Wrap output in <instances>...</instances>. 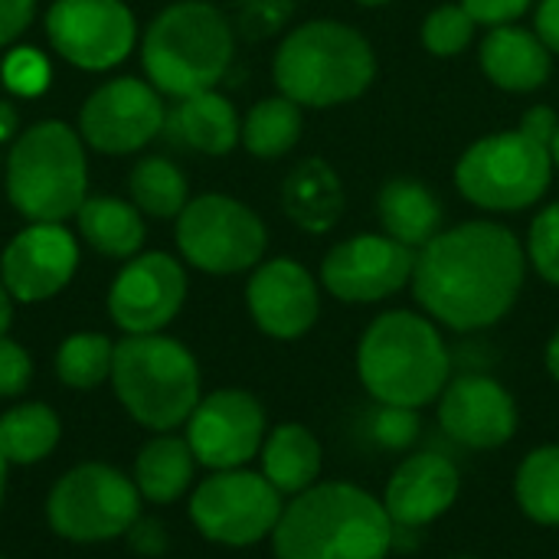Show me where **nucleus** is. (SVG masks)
<instances>
[{
  "instance_id": "obj_1",
  "label": "nucleus",
  "mask_w": 559,
  "mask_h": 559,
  "mask_svg": "<svg viewBox=\"0 0 559 559\" xmlns=\"http://www.w3.org/2000/svg\"><path fill=\"white\" fill-rule=\"evenodd\" d=\"M527 252L498 223L475 219L439 233L416 252V301L455 331L498 324L524 288Z\"/></svg>"
},
{
  "instance_id": "obj_2",
  "label": "nucleus",
  "mask_w": 559,
  "mask_h": 559,
  "mask_svg": "<svg viewBox=\"0 0 559 559\" xmlns=\"http://www.w3.org/2000/svg\"><path fill=\"white\" fill-rule=\"evenodd\" d=\"M393 534L373 495L331 481L295 495L272 531V547L275 559H383L393 550Z\"/></svg>"
},
{
  "instance_id": "obj_3",
  "label": "nucleus",
  "mask_w": 559,
  "mask_h": 559,
  "mask_svg": "<svg viewBox=\"0 0 559 559\" xmlns=\"http://www.w3.org/2000/svg\"><path fill=\"white\" fill-rule=\"evenodd\" d=\"M7 200L29 223H66L88 197V160L82 134L46 118L23 128L3 164Z\"/></svg>"
},
{
  "instance_id": "obj_4",
  "label": "nucleus",
  "mask_w": 559,
  "mask_h": 559,
  "mask_svg": "<svg viewBox=\"0 0 559 559\" xmlns=\"http://www.w3.org/2000/svg\"><path fill=\"white\" fill-rule=\"evenodd\" d=\"M233 26L206 0L164 7L141 36L147 82L170 98L216 88L233 62Z\"/></svg>"
},
{
  "instance_id": "obj_5",
  "label": "nucleus",
  "mask_w": 559,
  "mask_h": 559,
  "mask_svg": "<svg viewBox=\"0 0 559 559\" xmlns=\"http://www.w3.org/2000/svg\"><path fill=\"white\" fill-rule=\"evenodd\" d=\"M272 72L282 95L295 105L334 108L370 88L377 56L354 26L337 20H311L282 39Z\"/></svg>"
},
{
  "instance_id": "obj_6",
  "label": "nucleus",
  "mask_w": 559,
  "mask_h": 559,
  "mask_svg": "<svg viewBox=\"0 0 559 559\" xmlns=\"http://www.w3.org/2000/svg\"><path fill=\"white\" fill-rule=\"evenodd\" d=\"M357 370L377 403L419 409L449 386L452 360L442 334L423 314L386 311L367 328Z\"/></svg>"
},
{
  "instance_id": "obj_7",
  "label": "nucleus",
  "mask_w": 559,
  "mask_h": 559,
  "mask_svg": "<svg viewBox=\"0 0 559 559\" xmlns=\"http://www.w3.org/2000/svg\"><path fill=\"white\" fill-rule=\"evenodd\" d=\"M111 386L128 416L154 432H170L200 403V367L193 354L164 334H124L115 344Z\"/></svg>"
},
{
  "instance_id": "obj_8",
  "label": "nucleus",
  "mask_w": 559,
  "mask_h": 559,
  "mask_svg": "<svg viewBox=\"0 0 559 559\" xmlns=\"http://www.w3.org/2000/svg\"><path fill=\"white\" fill-rule=\"evenodd\" d=\"M550 177V144L527 128L498 131L475 141L455 167L462 197L491 213H518L534 206L547 193Z\"/></svg>"
},
{
  "instance_id": "obj_9",
  "label": "nucleus",
  "mask_w": 559,
  "mask_h": 559,
  "mask_svg": "<svg viewBox=\"0 0 559 559\" xmlns=\"http://www.w3.org/2000/svg\"><path fill=\"white\" fill-rule=\"evenodd\" d=\"M138 518L141 491L134 478L102 462H85L66 472L46 501L49 527L72 544H105L124 537Z\"/></svg>"
},
{
  "instance_id": "obj_10",
  "label": "nucleus",
  "mask_w": 559,
  "mask_h": 559,
  "mask_svg": "<svg viewBox=\"0 0 559 559\" xmlns=\"http://www.w3.org/2000/svg\"><path fill=\"white\" fill-rule=\"evenodd\" d=\"M265 223L246 203L226 193H203L177 216L180 255L210 275H236L255 269L265 255Z\"/></svg>"
},
{
  "instance_id": "obj_11",
  "label": "nucleus",
  "mask_w": 559,
  "mask_h": 559,
  "mask_svg": "<svg viewBox=\"0 0 559 559\" xmlns=\"http://www.w3.org/2000/svg\"><path fill=\"white\" fill-rule=\"evenodd\" d=\"M282 511L275 485L246 468L216 472L190 498V521L206 540L223 547H252L265 540Z\"/></svg>"
},
{
  "instance_id": "obj_12",
  "label": "nucleus",
  "mask_w": 559,
  "mask_h": 559,
  "mask_svg": "<svg viewBox=\"0 0 559 559\" xmlns=\"http://www.w3.org/2000/svg\"><path fill=\"white\" fill-rule=\"evenodd\" d=\"M43 23L52 52L85 72L121 66L138 43V20L124 0H56Z\"/></svg>"
},
{
  "instance_id": "obj_13",
  "label": "nucleus",
  "mask_w": 559,
  "mask_h": 559,
  "mask_svg": "<svg viewBox=\"0 0 559 559\" xmlns=\"http://www.w3.org/2000/svg\"><path fill=\"white\" fill-rule=\"evenodd\" d=\"M167 124L160 92L147 79L118 75L102 82L79 111L82 141L108 157L134 154L147 147Z\"/></svg>"
},
{
  "instance_id": "obj_14",
  "label": "nucleus",
  "mask_w": 559,
  "mask_h": 559,
  "mask_svg": "<svg viewBox=\"0 0 559 559\" xmlns=\"http://www.w3.org/2000/svg\"><path fill=\"white\" fill-rule=\"evenodd\" d=\"M187 301V272L167 252H138L108 288V314L124 334H160Z\"/></svg>"
},
{
  "instance_id": "obj_15",
  "label": "nucleus",
  "mask_w": 559,
  "mask_h": 559,
  "mask_svg": "<svg viewBox=\"0 0 559 559\" xmlns=\"http://www.w3.org/2000/svg\"><path fill=\"white\" fill-rule=\"evenodd\" d=\"M413 269L416 249L390 236L360 233L324 255L321 282L341 301L370 305L396 295L406 282H413Z\"/></svg>"
},
{
  "instance_id": "obj_16",
  "label": "nucleus",
  "mask_w": 559,
  "mask_h": 559,
  "mask_svg": "<svg viewBox=\"0 0 559 559\" xmlns=\"http://www.w3.org/2000/svg\"><path fill=\"white\" fill-rule=\"evenodd\" d=\"M187 442L213 472L242 468L265 442V413L246 390H216L187 419Z\"/></svg>"
},
{
  "instance_id": "obj_17",
  "label": "nucleus",
  "mask_w": 559,
  "mask_h": 559,
  "mask_svg": "<svg viewBox=\"0 0 559 559\" xmlns=\"http://www.w3.org/2000/svg\"><path fill=\"white\" fill-rule=\"evenodd\" d=\"M79 269V242L62 223H29L0 255V282L13 301L36 305L59 295Z\"/></svg>"
},
{
  "instance_id": "obj_18",
  "label": "nucleus",
  "mask_w": 559,
  "mask_h": 559,
  "mask_svg": "<svg viewBox=\"0 0 559 559\" xmlns=\"http://www.w3.org/2000/svg\"><path fill=\"white\" fill-rule=\"evenodd\" d=\"M246 305L259 331L278 341H295L308 334L321 311L318 285L295 259L262 262L249 278Z\"/></svg>"
},
{
  "instance_id": "obj_19",
  "label": "nucleus",
  "mask_w": 559,
  "mask_h": 559,
  "mask_svg": "<svg viewBox=\"0 0 559 559\" xmlns=\"http://www.w3.org/2000/svg\"><path fill=\"white\" fill-rule=\"evenodd\" d=\"M439 423L465 449H501L518 432V406L498 380L468 373L442 390Z\"/></svg>"
},
{
  "instance_id": "obj_20",
  "label": "nucleus",
  "mask_w": 559,
  "mask_h": 559,
  "mask_svg": "<svg viewBox=\"0 0 559 559\" xmlns=\"http://www.w3.org/2000/svg\"><path fill=\"white\" fill-rule=\"evenodd\" d=\"M459 498V472L449 459L442 455H413L406 459L390 485H386V514L393 527H426L439 521Z\"/></svg>"
},
{
  "instance_id": "obj_21",
  "label": "nucleus",
  "mask_w": 559,
  "mask_h": 559,
  "mask_svg": "<svg viewBox=\"0 0 559 559\" xmlns=\"http://www.w3.org/2000/svg\"><path fill=\"white\" fill-rule=\"evenodd\" d=\"M481 69L504 92H534L550 79L554 52L537 33L504 23L481 39Z\"/></svg>"
},
{
  "instance_id": "obj_22",
  "label": "nucleus",
  "mask_w": 559,
  "mask_h": 559,
  "mask_svg": "<svg viewBox=\"0 0 559 559\" xmlns=\"http://www.w3.org/2000/svg\"><path fill=\"white\" fill-rule=\"evenodd\" d=\"M377 213L390 239L423 249L442 233V203L416 177H393L377 197Z\"/></svg>"
},
{
  "instance_id": "obj_23",
  "label": "nucleus",
  "mask_w": 559,
  "mask_h": 559,
  "mask_svg": "<svg viewBox=\"0 0 559 559\" xmlns=\"http://www.w3.org/2000/svg\"><path fill=\"white\" fill-rule=\"evenodd\" d=\"M167 121L190 151L210 157H223L242 141V121L233 102L216 88L177 98V108L167 115Z\"/></svg>"
},
{
  "instance_id": "obj_24",
  "label": "nucleus",
  "mask_w": 559,
  "mask_h": 559,
  "mask_svg": "<svg viewBox=\"0 0 559 559\" xmlns=\"http://www.w3.org/2000/svg\"><path fill=\"white\" fill-rule=\"evenodd\" d=\"M282 203L288 219L305 233H328L344 213V187L321 157H311L288 174Z\"/></svg>"
},
{
  "instance_id": "obj_25",
  "label": "nucleus",
  "mask_w": 559,
  "mask_h": 559,
  "mask_svg": "<svg viewBox=\"0 0 559 559\" xmlns=\"http://www.w3.org/2000/svg\"><path fill=\"white\" fill-rule=\"evenodd\" d=\"M75 226L79 236L108 259H134L144 246V213L121 197H85Z\"/></svg>"
},
{
  "instance_id": "obj_26",
  "label": "nucleus",
  "mask_w": 559,
  "mask_h": 559,
  "mask_svg": "<svg viewBox=\"0 0 559 559\" xmlns=\"http://www.w3.org/2000/svg\"><path fill=\"white\" fill-rule=\"evenodd\" d=\"M321 442L298 423L272 429L262 442V475L278 495H301L321 475Z\"/></svg>"
},
{
  "instance_id": "obj_27",
  "label": "nucleus",
  "mask_w": 559,
  "mask_h": 559,
  "mask_svg": "<svg viewBox=\"0 0 559 559\" xmlns=\"http://www.w3.org/2000/svg\"><path fill=\"white\" fill-rule=\"evenodd\" d=\"M197 455L187 439L154 436L134 459V485L144 501L170 504L193 485Z\"/></svg>"
},
{
  "instance_id": "obj_28",
  "label": "nucleus",
  "mask_w": 559,
  "mask_h": 559,
  "mask_svg": "<svg viewBox=\"0 0 559 559\" xmlns=\"http://www.w3.org/2000/svg\"><path fill=\"white\" fill-rule=\"evenodd\" d=\"M62 436L59 416L46 403H20L0 416V455L7 465L43 462Z\"/></svg>"
},
{
  "instance_id": "obj_29",
  "label": "nucleus",
  "mask_w": 559,
  "mask_h": 559,
  "mask_svg": "<svg viewBox=\"0 0 559 559\" xmlns=\"http://www.w3.org/2000/svg\"><path fill=\"white\" fill-rule=\"evenodd\" d=\"M301 128H305L301 105H295L285 95L262 98L249 108L242 121V144L252 157L275 160V157H285L298 144Z\"/></svg>"
},
{
  "instance_id": "obj_30",
  "label": "nucleus",
  "mask_w": 559,
  "mask_h": 559,
  "mask_svg": "<svg viewBox=\"0 0 559 559\" xmlns=\"http://www.w3.org/2000/svg\"><path fill=\"white\" fill-rule=\"evenodd\" d=\"M131 203L154 219H177L190 203L187 177L170 157H141L128 174Z\"/></svg>"
},
{
  "instance_id": "obj_31",
  "label": "nucleus",
  "mask_w": 559,
  "mask_h": 559,
  "mask_svg": "<svg viewBox=\"0 0 559 559\" xmlns=\"http://www.w3.org/2000/svg\"><path fill=\"white\" fill-rule=\"evenodd\" d=\"M115 344L98 331L69 334L56 350V377L72 390H95L111 380Z\"/></svg>"
},
{
  "instance_id": "obj_32",
  "label": "nucleus",
  "mask_w": 559,
  "mask_h": 559,
  "mask_svg": "<svg viewBox=\"0 0 559 559\" xmlns=\"http://www.w3.org/2000/svg\"><path fill=\"white\" fill-rule=\"evenodd\" d=\"M518 504L531 521L559 527V445H544L521 462Z\"/></svg>"
},
{
  "instance_id": "obj_33",
  "label": "nucleus",
  "mask_w": 559,
  "mask_h": 559,
  "mask_svg": "<svg viewBox=\"0 0 559 559\" xmlns=\"http://www.w3.org/2000/svg\"><path fill=\"white\" fill-rule=\"evenodd\" d=\"M475 26L478 20L462 7V3H445V7H436L426 20H423V46L439 56V59H449V56H459L472 46L475 39Z\"/></svg>"
},
{
  "instance_id": "obj_34",
  "label": "nucleus",
  "mask_w": 559,
  "mask_h": 559,
  "mask_svg": "<svg viewBox=\"0 0 559 559\" xmlns=\"http://www.w3.org/2000/svg\"><path fill=\"white\" fill-rule=\"evenodd\" d=\"M527 259L544 282L559 285V203L540 210L527 233Z\"/></svg>"
},
{
  "instance_id": "obj_35",
  "label": "nucleus",
  "mask_w": 559,
  "mask_h": 559,
  "mask_svg": "<svg viewBox=\"0 0 559 559\" xmlns=\"http://www.w3.org/2000/svg\"><path fill=\"white\" fill-rule=\"evenodd\" d=\"M3 85L16 95H36L49 85V62L39 49H13L3 59Z\"/></svg>"
},
{
  "instance_id": "obj_36",
  "label": "nucleus",
  "mask_w": 559,
  "mask_h": 559,
  "mask_svg": "<svg viewBox=\"0 0 559 559\" xmlns=\"http://www.w3.org/2000/svg\"><path fill=\"white\" fill-rule=\"evenodd\" d=\"M370 432L383 449H406L419 439V416L406 406H383L373 416Z\"/></svg>"
},
{
  "instance_id": "obj_37",
  "label": "nucleus",
  "mask_w": 559,
  "mask_h": 559,
  "mask_svg": "<svg viewBox=\"0 0 559 559\" xmlns=\"http://www.w3.org/2000/svg\"><path fill=\"white\" fill-rule=\"evenodd\" d=\"M33 380V360L26 347L10 337H0V400L20 396Z\"/></svg>"
},
{
  "instance_id": "obj_38",
  "label": "nucleus",
  "mask_w": 559,
  "mask_h": 559,
  "mask_svg": "<svg viewBox=\"0 0 559 559\" xmlns=\"http://www.w3.org/2000/svg\"><path fill=\"white\" fill-rule=\"evenodd\" d=\"M462 7L485 26H504L524 16L531 10V0H462Z\"/></svg>"
},
{
  "instance_id": "obj_39",
  "label": "nucleus",
  "mask_w": 559,
  "mask_h": 559,
  "mask_svg": "<svg viewBox=\"0 0 559 559\" xmlns=\"http://www.w3.org/2000/svg\"><path fill=\"white\" fill-rule=\"evenodd\" d=\"M36 0H0V49L13 46L33 23Z\"/></svg>"
},
{
  "instance_id": "obj_40",
  "label": "nucleus",
  "mask_w": 559,
  "mask_h": 559,
  "mask_svg": "<svg viewBox=\"0 0 559 559\" xmlns=\"http://www.w3.org/2000/svg\"><path fill=\"white\" fill-rule=\"evenodd\" d=\"M128 540H131V547L138 550V554H147V557H160L164 550H167V534H164V527L160 524H154V521H134V527L128 531Z\"/></svg>"
},
{
  "instance_id": "obj_41",
  "label": "nucleus",
  "mask_w": 559,
  "mask_h": 559,
  "mask_svg": "<svg viewBox=\"0 0 559 559\" xmlns=\"http://www.w3.org/2000/svg\"><path fill=\"white\" fill-rule=\"evenodd\" d=\"M537 36L550 52L559 56V0H540V7H537Z\"/></svg>"
},
{
  "instance_id": "obj_42",
  "label": "nucleus",
  "mask_w": 559,
  "mask_h": 559,
  "mask_svg": "<svg viewBox=\"0 0 559 559\" xmlns=\"http://www.w3.org/2000/svg\"><path fill=\"white\" fill-rule=\"evenodd\" d=\"M10 321H13V295H10L7 285L0 282V337H7Z\"/></svg>"
},
{
  "instance_id": "obj_43",
  "label": "nucleus",
  "mask_w": 559,
  "mask_h": 559,
  "mask_svg": "<svg viewBox=\"0 0 559 559\" xmlns=\"http://www.w3.org/2000/svg\"><path fill=\"white\" fill-rule=\"evenodd\" d=\"M547 370H550V377L559 383V331L550 337V344H547Z\"/></svg>"
},
{
  "instance_id": "obj_44",
  "label": "nucleus",
  "mask_w": 559,
  "mask_h": 559,
  "mask_svg": "<svg viewBox=\"0 0 559 559\" xmlns=\"http://www.w3.org/2000/svg\"><path fill=\"white\" fill-rule=\"evenodd\" d=\"M13 128H16V111L7 102H0V138H7Z\"/></svg>"
},
{
  "instance_id": "obj_45",
  "label": "nucleus",
  "mask_w": 559,
  "mask_h": 559,
  "mask_svg": "<svg viewBox=\"0 0 559 559\" xmlns=\"http://www.w3.org/2000/svg\"><path fill=\"white\" fill-rule=\"evenodd\" d=\"M3 491H7V459L0 455V508H3Z\"/></svg>"
},
{
  "instance_id": "obj_46",
  "label": "nucleus",
  "mask_w": 559,
  "mask_h": 559,
  "mask_svg": "<svg viewBox=\"0 0 559 559\" xmlns=\"http://www.w3.org/2000/svg\"><path fill=\"white\" fill-rule=\"evenodd\" d=\"M550 157H554V167H559V124L557 131H554V138H550Z\"/></svg>"
},
{
  "instance_id": "obj_47",
  "label": "nucleus",
  "mask_w": 559,
  "mask_h": 559,
  "mask_svg": "<svg viewBox=\"0 0 559 559\" xmlns=\"http://www.w3.org/2000/svg\"><path fill=\"white\" fill-rule=\"evenodd\" d=\"M357 3H364V7H383V3H390V0H357Z\"/></svg>"
},
{
  "instance_id": "obj_48",
  "label": "nucleus",
  "mask_w": 559,
  "mask_h": 559,
  "mask_svg": "<svg viewBox=\"0 0 559 559\" xmlns=\"http://www.w3.org/2000/svg\"><path fill=\"white\" fill-rule=\"evenodd\" d=\"M462 559H472V557H462Z\"/></svg>"
},
{
  "instance_id": "obj_49",
  "label": "nucleus",
  "mask_w": 559,
  "mask_h": 559,
  "mask_svg": "<svg viewBox=\"0 0 559 559\" xmlns=\"http://www.w3.org/2000/svg\"><path fill=\"white\" fill-rule=\"evenodd\" d=\"M0 559H7V557H0Z\"/></svg>"
},
{
  "instance_id": "obj_50",
  "label": "nucleus",
  "mask_w": 559,
  "mask_h": 559,
  "mask_svg": "<svg viewBox=\"0 0 559 559\" xmlns=\"http://www.w3.org/2000/svg\"><path fill=\"white\" fill-rule=\"evenodd\" d=\"M246 3H249V0H246Z\"/></svg>"
}]
</instances>
